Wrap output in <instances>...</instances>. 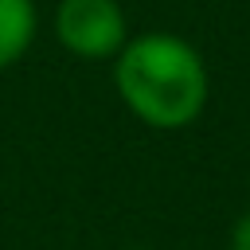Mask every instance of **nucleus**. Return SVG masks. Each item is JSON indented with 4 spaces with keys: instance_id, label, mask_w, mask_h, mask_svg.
I'll return each mask as SVG.
<instances>
[{
    "instance_id": "obj_1",
    "label": "nucleus",
    "mask_w": 250,
    "mask_h": 250,
    "mask_svg": "<svg viewBox=\"0 0 250 250\" xmlns=\"http://www.w3.org/2000/svg\"><path fill=\"white\" fill-rule=\"evenodd\" d=\"M113 82L125 109L152 129L191 125L211 94L203 55L172 31L129 39L113 62Z\"/></svg>"
},
{
    "instance_id": "obj_2",
    "label": "nucleus",
    "mask_w": 250,
    "mask_h": 250,
    "mask_svg": "<svg viewBox=\"0 0 250 250\" xmlns=\"http://www.w3.org/2000/svg\"><path fill=\"white\" fill-rule=\"evenodd\" d=\"M55 35L78 59H117L129 43L117 0H62L55 8Z\"/></svg>"
},
{
    "instance_id": "obj_3",
    "label": "nucleus",
    "mask_w": 250,
    "mask_h": 250,
    "mask_svg": "<svg viewBox=\"0 0 250 250\" xmlns=\"http://www.w3.org/2000/svg\"><path fill=\"white\" fill-rule=\"evenodd\" d=\"M35 39V4L31 0H0V70L27 55Z\"/></svg>"
},
{
    "instance_id": "obj_4",
    "label": "nucleus",
    "mask_w": 250,
    "mask_h": 250,
    "mask_svg": "<svg viewBox=\"0 0 250 250\" xmlns=\"http://www.w3.org/2000/svg\"><path fill=\"white\" fill-rule=\"evenodd\" d=\"M230 250H250V211L234 223V230H230Z\"/></svg>"
},
{
    "instance_id": "obj_5",
    "label": "nucleus",
    "mask_w": 250,
    "mask_h": 250,
    "mask_svg": "<svg viewBox=\"0 0 250 250\" xmlns=\"http://www.w3.org/2000/svg\"><path fill=\"white\" fill-rule=\"evenodd\" d=\"M125 250H145V246H125Z\"/></svg>"
}]
</instances>
